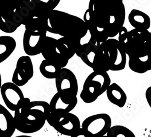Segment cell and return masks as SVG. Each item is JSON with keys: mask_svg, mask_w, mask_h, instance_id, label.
I'll list each match as a JSON object with an SVG mask.
<instances>
[{"mask_svg": "<svg viewBox=\"0 0 151 137\" xmlns=\"http://www.w3.org/2000/svg\"><path fill=\"white\" fill-rule=\"evenodd\" d=\"M150 71H151V70H150Z\"/></svg>", "mask_w": 151, "mask_h": 137, "instance_id": "31", "label": "cell"}, {"mask_svg": "<svg viewBox=\"0 0 151 137\" xmlns=\"http://www.w3.org/2000/svg\"><path fill=\"white\" fill-rule=\"evenodd\" d=\"M1 94L7 108L14 112L20 108L27 99L24 97L19 87L13 82L3 83L1 87Z\"/></svg>", "mask_w": 151, "mask_h": 137, "instance_id": "11", "label": "cell"}, {"mask_svg": "<svg viewBox=\"0 0 151 137\" xmlns=\"http://www.w3.org/2000/svg\"><path fill=\"white\" fill-rule=\"evenodd\" d=\"M112 127L111 117L107 114H97L87 117L81 128L90 137H102L107 135Z\"/></svg>", "mask_w": 151, "mask_h": 137, "instance_id": "9", "label": "cell"}, {"mask_svg": "<svg viewBox=\"0 0 151 137\" xmlns=\"http://www.w3.org/2000/svg\"><path fill=\"white\" fill-rule=\"evenodd\" d=\"M102 137H108L106 135H105V136H102Z\"/></svg>", "mask_w": 151, "mask_h": 137, "instance_id": "29", "label": "cell"}, {"mask_svg": "<svg viewBox=\"0 0 151 137\" xmlns=\"http://www.w3.org/2000/svg\"><path fill=\"white\" fill-rule=\"evenodd\" d=\"M62 69L60 66L45 59L42 61L40 66V71L42 75L49 79H56L59 76Z\"/></svg>", "mask_w": 151, "mask_h": 137, "instance_id": "23", "label": "cell"}, {"mask_svg": "<svg viewBox=\"0 0 151 137\" xmlns=\"http://www.w3.org/2000/svg\"><path fill=\"white\" fill-rule=\"evenodd\" d=\"M34 75L33 62L30 56H22L18 60L12 76V82L19 87L26 85Z\"/></svg>", "mask_w": 151, "mask_h": 137, "instance_id": "13", "label": "cell"}, {"mask_svg": "<svg viewBox=\"0 0 151 137\" xmlns=\"http://www.w3.org/2000/svg\"><path fill=\"white\" fill-rule=\"evenodd\" d=\"M17 47L15 39L12 36H0V63L6 60L13 53Z\"/></svg>", "mask_w": 151, "mask_h": 137, "instance_id": "20", "label": "cell"}, {"mask_svg": "<svg viewBox=\"0 0 151 137\" xmlns=\"http://www.w3.org/2000/svg\"><path fill=\"white\" fill-rule=\"evenodd\" d=\"M58 42L61 52L68 60L76 54L78 49L82 45L81 44V41L64 37H61L58 39Z\"/></svg>", "mask_w": 151, "mask_h": 137, "instance_id": "19", "label": "cell"}, {"mask_svg": "<svg viewBox=\"0 0 151 137\" xmlns=\"http://www.w3.org/2000/svg\"><path fill=\"white\" fill-rule=\"evenodd\" d=\"M108 100L119 108H123L127 101V95L121 87L116 83L111 84L106 91Z\"/></svg>", "mask_w": 151, "mask_h": 137, "instance_id": "18", "label": "cell"}, {"mask_svg": "<svg viewBox=\"0 0 151 137\" xmlns=\"http://www.w3.org/2000/svg\"><path fill=\"white\" fill-rule=\"evenodd\" d=\"M47 121L58 132L65 136H71L81 129L79 118L71 113H50Z\"/></svg>", "mask_w": 151, "mask_h": 137, "instance_id": "7", "label": "cell"}, {"mask_svg": "<svg viewBox=\"0 0 151 137\" xmlns=\"http://www.w3.org/2000/svg\"><path fill=\"white\" fill-rule=\"evenodd\" d=\"M45 23L47 32L64 38L81 41L88 32L83 19L58 10L50 11Z\"/></svg>", "mask_w": 151, "mask_h": 137, "instance_id": "3", "label": "cell"}, {"mask_svg": "<svg viewBox=\"0 0 151 137\" xmlns=\"http://www.w3.org/2000/svg\"><path fill=\"white\" fill-rule=\"evenodd\" d=\"M14 117L2 105H0V137H12L16 131Z\"/></svg>", "mask_w": 151, "mask_h": 137, "instance_id": "16", "label": "cell"}, {"mask_svg": "<svg viewBox=\"0 0 151 137\" xmlns=\"http://www.w3.org/2000/svg\"><path fill=\"white\" fill-rule=\"evenodd\" d=\"M102 49L111 71H117L125 68L127 55L119 40L113 38L108 39L102 44Z\"/></svg>", "mask_w": 151, "mask_h": 137, "instance_id": "8", "label": "cell"}, {"mask_svg": "<svg viewBox=\"0 0 151 137\" xmlns=\"http://www.w3.org/2000/svg\"><path fill=\"white\" fill-rule=\"evenodd\" d=\"M149 137H151V136H149Z\"/></svg>", "mask_w": 151, "mask_h": 137, "instance_id": "30", "label": "cell"}, {"mask_svg": "<svg viewBox=\"0 0 151 137\" xmlns=\"http://www.w3.org/2000/svg\"><path fill=\"white\" fill-rule=\"evenodd\" d=\"M41 54L45 60L60 66L62 68H65L68 63L69 60L60 50L58 39L52 37L47 36Z\"/></svg>", "mask_w": 151, "mask_h": 137, "instance_id": "12", "label": "cell"}, {"mask_svg": "<svg viewBox=\"0 0 151 137\" xmlns=\"http://www.w3.org/2000/svg\"><path fill=\"white\" fill-rule=\"evenodd\" d=\"M93 71L97 72H107L110 70L108 61L105 57L102 49L97 51L95 57L94 65L93 68Z\"/></svg>", "mask_w": 151, "mask_h": 137, "instance_id": "24", "label": "cell"}, {"mask_svg": "<svg viewBox=\"0 0 151 137\" xmlns=\"http://www.w3.org/2000/svg\"><path fill=\"white\" fill-rule=\"evenodd\" d=\"M70 137H90V136H88L81 128L79 131H78L76 133H75L74 135H73Z\"/></svg>", "mask_w": 151, "mask_h": 137, "instance_id": "27", "label": "cell"}, {"mask_svg": "<svg viewBox=\"0 0 151 137\" xmlns=\"http://www.w3.org/2000/svg\"><path fill=\"white\" fill-rule=\"evenodd\" d=\"M125 18L126 9L122 0H91L83 15L90 36L102 44L119 34Z\"/></svg>", "mask_w": 151, "mask_h": 137, "instance_id": "1", "label": "cell"}, {"mask_svg": "<svg viewBox=\"0 0 151 137\" xmlns=\"http://www.w3.org/2000/svg\"><path fill=\"white\" fill-rule=\"evenodd\" d=\"M145 97L149 106L151 108V86H149L146 90L145 93Z\"/></svg>", "mask_w": 151, "mask_h": 137, "instance_id": "26", "label": "cell"}, {"mask_svg": "<svg viewBox=\"0 0 151 137\" xmlns=\"http://www.w3.org/2000/svg\"><path fill=\"white\" fill-rule=\"evenodd\" d=\"M111 84L107 72L93 71L88 75L83 83L80 97L85 103L94 102L99 96L106 92Z\"/></svg>", "mask_w": 151, "mask_h": 137, "instance_id": "6", "label": "cell"}, {"mask_svg": "<svg viewBox=\"0 0 151 137\" xmlns=\"http://www.w3.org/2000/svg\"><path fill=\"white\" fill-rule=\"evenodd\" d=\"M128 21L135 29L148 30L150 27L149 16L139 10L132 9L128 15Z\"/></svg>", "mask_w": 151, "mask_h": 137, "instance_id": "17", "label": "cell"}, {"mask_svg": "<svg viewBox=\"0 0 151 137\" xmlns=\"http://www.w3.org/2000/svg\"><path fill=\"white\" fill-rule=\"evenodd\" d=\"M21 25H24V20L17 7L3 12L0 25L1 31L7 33H14Z\"/></svg>", "mask_w": 151, "mask_h": 137, "instance_id": "14", "label": "cell"}, {"mask_svg": "<svg viewBox=\"0 0 151 137\" xmlns=\"http://www.w3.org/2000/svg\"><path fill=\"white\" fill-rule=\"evenodd\" d=\"M50 113V104L44 101L26 102L15 112L14 119L17 129L24 133H33L44 126Z\"/></svg>", "mask_w": 151, "mask_h": 137, "instance_id": "2", "label": "cell"}, {"mask_svg": "<svg viewBox=\"0 0 151 137\" xmlns=\"http://www.w3.org/2000/svg\"><path fill=\"white\" fill-rule=\"evenodd\" d=\"M97 52V51L90 44L86 43L81 46L76 55L79 57L87 66L93 69Z\"/></svg>", "mask_w": 151, "mask_h": 137, "instance_id": "22", "label": "cell"}, {"mask_svg": "<svg viewBox=\"0 0 151 137\" xmlns=\"http://www.w3.org/2000/svg\"><path fill=\"white\" fill-rule=\"evenodd\" d=\"M57 93L71 98H77L79 91L76 76L70 70L62 68L59 76L55 79Z\"/></svg>", "mask_w": 151, "mask_h": 137, "instance_id": "10", "label": "cell"}, {"mask_svg": "<svg viewBox=\"0 0 151 137\" xmlns=\"http://www.w3.org/2000/svg\"><path fill=\"white\" fill-rule=\"evenodd\" d=\"M128 65L131 70L138 74H143L150 71L151 55L140 58H129Z\"/></svg>", "mask_w": 151, "mask_h": 137, "instance_id": "21", "label": "cell"}, {"mask_svg": "<svg viewBox=\"0 0 151 137\" xmlns=\"http://www.w3.org/2000/svg\"><path fill=\"white\" fill-rule=\"evenodd\" d=\"M106 136L108 137H136L130 129L121 125L112 126Z\"/></svg>", "mask_w": 151, "mask_h": 137, "instance_id": "25", "label": "cell"}, {"mask_svg": "<svg viewBox=\"0 0 151 137\" xmlns=\"http://www.w3.org/2000/svg\"><path fill=\"white\" fill-rule=\"evenodd\" d=\"M119 41L129 58H140L151 55V32L123 27L119 33Z\"/></svg>", "mask_w": 151, "mask_h": 137, "instance_id": "4", "label": "cell"}, {"mask_svg": "<svg viewBox=\"0 0 151 137\" xmlns=\"http://www.w3.org/2000/svg\"><path fill=\"white\" fill-rule=\"evenodd\" d=\"M15 137H33V136H29V135H19V136H15Z\"/></svg>", "mask_w": 151, "mask_h": 137, "instance_id": "28", "label": "cell"}, {"mask_svg": "<svg viewBox=\"0 0 151 137\" xmlns=\"http://www.w3.org/2000/svg\"><path fill=\"white\" fill-rule=\"evenodd\" d=\"M47 32L45 22L39 18H33L25 26L22 45L24 51L27 56L41 54Z\"/></svg>", "mask_w": 151, "mask_h": 137, "instance_id": "5", "label": "cell"}, {"mask_svg": "<svg viewBox=\"0 0 151 137\" xmlns=\"http://www.w3.org/2000/svg\"><path fill=\"white\" fill-rule=\"evenodd\" d=\"M78 102V98H67L56 93L49 103L50 113H70L76 106Z\"/></svg>", "mask_w": 151, "mask_h": 137, "instance_id": "15", "label": "cell"}]
</instances>
